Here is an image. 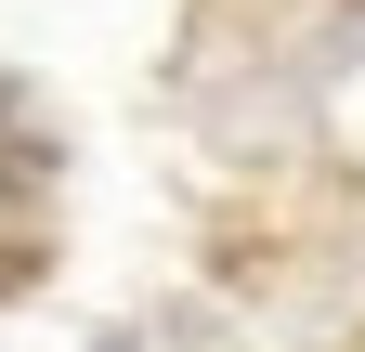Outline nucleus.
<instances>
[{"label": "nucleus", "instance_id": "f257e3e1", "mask_svg": "<svg viewBox=\"0 0 365 352\" xmlns=\"http://www.w3.org/2000/svg\"><path fill=\"white\" fill-rule=\"evenodd\" d=\"M26 274H39V157L0 118V287H26Z\"/></svg>", "mask_w": 365, "mask_h": 352}]
</instances>
